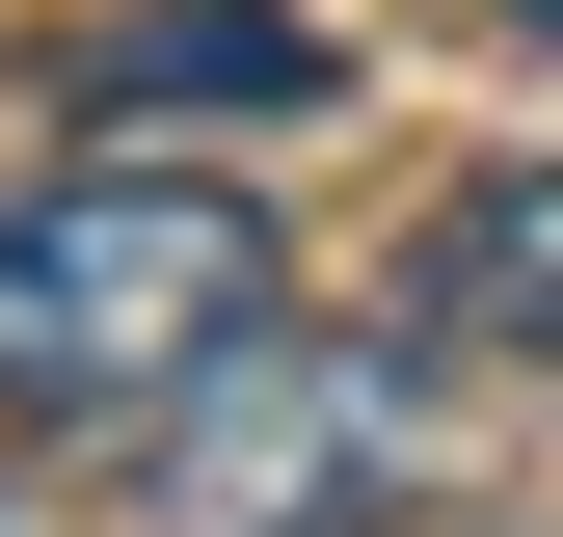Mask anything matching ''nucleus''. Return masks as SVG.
Listing matches in <instances>:
<instances>
[{"label": "nucleus", "instance_id": "obj_1", "mask_svg": "<svg viewBox=\"0 0 563 537\" xmlns=\"http://www.w3.org/2000/svg\"><path fill=\"white\" fill-rule=\"evenodd\" d=\"M268 296H296V242L216 162H54V188H0V403L27 430H162L216 350H268Z\"/></svg>", "mask_w": 563, "mask_h": 537}, {"label": "nucleus", "instance_id": "obj_2", "mask_svg": "<svg viewBox=\"0 0 563 537\" xmlns=\"http://www.w3.org/2000/svg\"><path fill=\"white\" fill-rule=\"evenodd\" d=\"M402 511H430L402 350H216L108 457V537H402Z\"/></svg>", "mask_w": 563, "mask_h": 537}, {"label": "nucleus", "instance_id": "obj_3", "mask_svg": "<svg viewBox=\"0 0 563 537\" xmlns=\"http://www.w3.org/2000/svg\"><path fill=\"white\" fill-rule=\"evenodd\" d=\"M54 81H81V134H108V108H322L349 54H322V0H108Z\"/></svg>", "mask_w": 563, "mask_h": 537}, {"label": "nucleus", "instance_id": "obj_4", "mask_svg": "<svg viewBox=\"0 0 563 537\" xmlns=\"http://www.w3.org/2000/svg\"><path fill=\"white\" fill-rule=\"evenodd\" d=\"M402 350H563V162H483L402 242Z\"/></svg>", "mask_w": 563, "mask_h": 537}, {"label": "nucleus", "instance_id": "obj_5", "mask_svg": "<svg viewBox=\"0 0 563 537\" xmlns=\"http://www.w3.org/2000/svg\"><path fill=\"white\" fill-rule=\"evenodd\" d=\"M510 28H563V0H510Z\"/></svg>", "mask_w": 563, "mask_h": 537}]
</instances>
